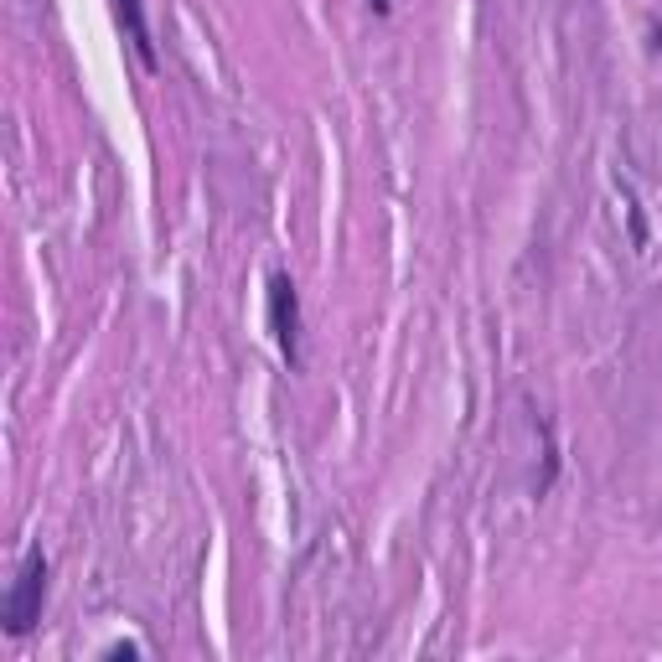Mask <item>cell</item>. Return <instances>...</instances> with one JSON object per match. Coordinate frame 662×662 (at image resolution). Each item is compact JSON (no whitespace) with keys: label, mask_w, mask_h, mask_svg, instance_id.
I'll use <instances>...</instances> for the list:
<instances>
[{"label":"cell","mask_w":662,"mask_h":662,"mask_svg":"<svg viewBox=\"0 0 662 662\" xmlns=\"http://www.w3.org/2000/svg\"><path fill=\"white\" fill-rule=\"evenodd\" d=\"M270 331L295 368L300 363V295H295L291 274H274L270 280Z\"/></svg>","instance_id":"obj_2"},{"label":"cell","mask_w":662,"mask_h":662,"mask_svg":"<svg viewBox=\"0 0 662 662\" xmlns=\"http://www.w3.org/2000/svg\"><path fill=\"white\" fill-rule=\"evenodd\" d=\"M368 5L378 11V16H389V5H393V0H368Z\"/></svg>","instance_id":"obj_4"},{"label":"cell","mask_w":662,"mask_h":662,"mask_svg":"<svg viewBox=\"0 0 662 662\" xmlns=\"http://www.w3.org/2000/svg\"><path fill=\"white\" fill-rule=\"evenodd\" d=\"M119 11V26H125V37L135 47L140 68H156V42H151V26H145V0H115Z\"/></svg>","instance_id":"obj_3"},{"label":"cell","mask_w":662,"mask_h":662,"mask_svg":"<svg viewBox=\"0 0 662 662\" xmlns=\"http://www.w3.org/2000/svg\"><path fill=\"white\" fill-rule=\"evenodd\" d=\"M42 605H47V554H42V548H32V554L21 559L11 590H5L0 622H5V631H11V637H26V631L42 622Z\"/></svg>","instance_id":"obj_1"}]
</instances>
